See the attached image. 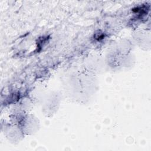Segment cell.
Masks as SVG:
<instances>
[{"instance_id": "1", "label": "cell", "mask_w": 151, "mask_h": 151, "mask_svg": "<svg viewBox=\"0 0 151 151\" xmlns=\"http://www.w3.org/2000/svg\"><path fill=\"white\" fill-rule=\"evenodd\" d=\"M64 86L67 93L73 99L86 101L95 93L97 80L90 73H76L67 77Z\"/></svg>"}, {"instance_id": "2", "label": "cell", "mask_w": 151, "mask_h": 151, "mask_svg": "<svg viewBox=\"0 0 151 151\" xmlns=\"http://www.w3.org/2000/svg\"><path fill=\"white\" fill-rule=\"evenodd\" d=\"M18 116L19 119L15 120L12 123L17 124L24 134H32L38 130L39 121L34 116L21 113Z\"/></svg>"}, {"instance_id": "3", "label": "cell", "mask_w": 151, "mask_h": 151, "mask_svg": "<svg viewBox=\"0 0 151 151\" xmlns=\"http://www.w3.org/2000/svg\"><path fill=\"white\" fill-rule=\"evenodd\" d=\"M132 54H130L129 50H126L125 48H118V51L117 50L113 49L112 51L109 52L108 55L107 56V63L109 64L110 63L113 61V64H112L110 66L113 67L117 61H119L118 63L117 66H123V67H127L126 65V61H132Z\"/></svg>"}, {"instance_id": "4", "label": "cell", "mask_w": 151, "mask_h": 151, "mask_svg": "<svg viewBox=\"0 0 151 151\" xmlns=\"http://www.w3.org/2000/svg\"><path fill=\"white\" fill-rule=\"evenodd\" d=\"M2 129L6 137L13 143L19 142L24 136V134L20 127L14 123L6 124Z\"/></svg>"}]
</instances>
